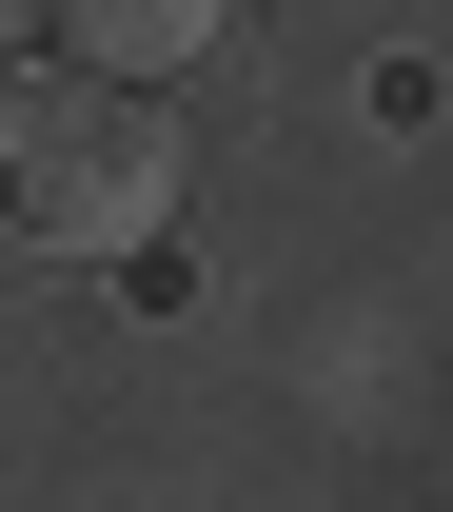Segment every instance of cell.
I'll list each match as a JSON object with an SVG mask.
<instances>
[{"label": "cell", "mask_w": 453, "mask_h": 512, "mask_svg": "<svg viewBox=\"0 0 453 512\" xmlns=\"http://www.w3.org/2000/svg\"><path fill=\"white\" fill-rule=\"evenodd\" d=\"M178 217V119L99 60H0V237L20 256H138Z\"/></svg>", "instance_id": "1"}, {"label": "cell", "mask_w": 453, "mask_h": 512, "mask_svg": "<svg viewBox=\"0 0 453 512\" xmlns=\"http://www.w3.org/2000/svg\"><path fill=\"white\" fill-rule=\"evenodd\" d=\"M0 60H20V0H0Z\"/></svg>", "instance_id": "3"}, {"label": "cell", "mask_w": 453, "mask_h": 512, "mask_svg": "<svg viewBox=\"0 0 453 512\" xmlns=\"http://www.w3.org/2000/svg\"><path fill=\"white\" fill-rule=\"evenodd\" d=\"M40 20H60V60H99V79H178V60H217L237 0H40Z\"/></svg>", "instance_id": "2"}]
</instances>
